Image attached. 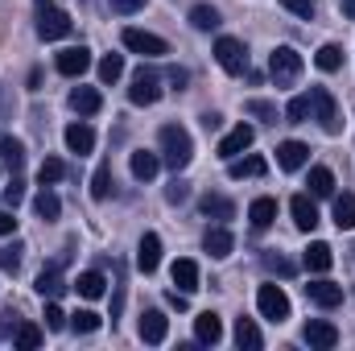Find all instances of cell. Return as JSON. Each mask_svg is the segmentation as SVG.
I'll use <instances>...</instances> for the list:
<instances>
[{
	"instance_id": "cell-1",
	"label": "cell",
	"mask_w": 355,
	"mask_h": 351,
	"mask_svg": "<svg viewBox=\"0 0 355 351\" xmlns=\"http://www.w3.org/2000/svg\"><path fill=\"white\" fill-rule=\"evenodd\" d=\"M157 145H162V162H166L174 174L186 170L190 157H194V141H190V132H186L182 124H166V128L157 132Z\"/></svg>"
},
{
	"instance_id": "cell-2",
	"label": "cell",
	"mask_w": 355,
	"mask_h": 351,
	"mask_svg": "<svg viewBox=\"0 0 355 351\" xmlns=\"http://www.w3.org/2000/svg\"><path fill=\"white\" fill-rule=\"evenodd\" d=\"M268 75H272L277 87L297 83V75H302V54H297L293 46H277V50L268 54Z\"/></svg>"
},
{
	"instance_id": "cell-3",
	"label": "cell",
	"mask_w": 355,
	"mask_h": 351,
	"mask_svg": "<svg viewBox=\"0 0 355 351\" xmlns=\"http://www.w3.org/2000/svg\"><path fill=\"white\" fill-rule=\"evenodd\" d=\"M310 112L318 116V124H322V132H327V137H339V132H343L339 103H335V95H331L327 87H314V91H310Z\"/></svg>"
},
{
	"instance_id": "cell-4",
	"label": "cell",
	"mask_w": 355,
	"mask_h": 351,
	"mask_svg": "<svg viewBox=\"0 0 355 351\" xmlns=\"http://www.w3.org/2000/svg\"><path fill=\"white\" fill-rule=\"evenodd\" d=\"M71 29H75V21H71L67 8H54V4L37 8V37H42V42H62Z\"/></svg>"
},
{
	"instance_id": "cell-5",
	"label": "cell",
	"mask_w": 355,
	"mask_h": 351,
	"mask_svg": "<svg viewBox=\"0 0 355 351\" xmlns=\"http://www.w3.org/2000/svg\"><path fill=\"white\" fill-rule=\"evenodd\" d=\"M120 42H124V50H132V54H141V58H166V54H170L166 37H157V33H149V29H124Z\"/></svg>"
},
{
	"instance_id": "cell-6",
	"label": "cell",
	"mask_w": 355,
	"mask_h": 351,
	"mask_svg": "<svg viewBox=\"0 0 355 351\" xmlns=\"http://www.w3.org/2000/svg\"><path fill=\"white\" fill-rule=\"evenodd\" d=\"M215 62L227 71V75H244L248 71V50L240 37H219L215 42Z\"/></svg>"
},
{
	"instance_id": "cell-7",
	"label": "cell",
	"mask_w": 355,
	"mask_h": 351,
	"mask_svg": "<svg viewBox=\"0 0 355 351\" xmlns=\"http://www.w3.org/2000/svg\"><path fill=\"white\" fill-rule=\"evenodd\" d=\"M128 99H132L137 108H153V103L162 99V79H157L153 71H145V67H141V71L132 75V87H128Z\"/></svg>"
},
{
	"instance_id": "cell-8",
	"label": "cell",
	"mask_w": 355,
	"mask_h": 351,
	"mask_svg": "<svg viewBox=\"0 0 355 351\" xmlns=\"http://www.w3.org/2000/svg\"><path fill=\"white\" fill-rule=\"evenodd\" d=\"M257 310L265 314L268 323H285V318H289V298H285V289H281V285H261Z\"/></svg>"
},
{
	"instance_id": "cell-9",
	"label": "cell",
	"mask_w": 355,
	"mask_h": 351,
	"mask_svg": "<svg viewBox=\"0 0 355 351\" xmlns=\"http://www.w3.org/2000/svg\"><path fill=\"white\" fill-rule=\"evenodd\" d=\"M54 67H58V75L79 79V75H87L91 71V50L87 46H71V50H62V54L54 58Z\"/></svg>"
},
{
	"instance_id": "cell-10",
	"label": "cell",
	"mask_w": 355,
	"mask_h": 351,
	"mask_svg": "<svg viewBox=\"0 0 355 351\" xmlns=\"http://www.w3.org/2000/svg\"><path fill=\"white\" fill-rule=\"evenodd\" d=\"M302 339H306L310 348H318V351H331L335 343H339V327L327 323V318H310L306 331H302Z\"/></svg>"
},
{
	"instance_id": "cell-11",
	"label": "cell",
	"mask_w": 355,
	"mask_h": 351,
	"mask_svg": "<svg viewBox=\"0 0 355 351\" xmlns=\"http://www.w3.org/2000/svg\"><path fill=\"white\" fill-rule=\"evenodd\" d=\"M252 141H257V128H252V124H236V128L219 141V157H223V162H232V157H240Z\"/></svg>"
},
{
	"instance_id": "cell-12",
	"label": "cell",
	"mask_w": 355,
	"mask_h": 351,
	"mask_svg": "<svg viewBox=\"0 0 355 351\" xmlns=\"http://www.w3.org/2000/svg\"><path fill=\"white\" fill-rule=\"evenodd\" d=\"M306 298H310L314 306H322V310H335V306L343 302V285H335V281L318 277V281H310V285H306Z\"/></svg>"
},
{
	"instance_id": "cell-13",
	"label": "cell",
	"mask_w": 355,
	"mask_h": 351,
	"mask_svg": "<svg viewBox=\"0 0 355 351\" xmlns=\"http://www.w3.org/2000/svg\"><path fill=\"white\" fill-rule=\"evenodd\" d=\"M157 264H162V236L157 232H145L141 244H137V268L149 277V273H157Z\"/></svg>"
},
{
	"instance_id": "cell-14",
	"label": "cell",
	"mask_w": 355,
	"mask_h": 351,
	"mask_svg": "<svg viewBox=\"0 0 355 351\" xmlns=\"http://www.w3.org/2000/svg\"><path fill=\"white\" fill-rule=\"evenodd\" d=\"M62 141H67V149L71 153H91L95 149V128H91L87 120H75V124H67V132H62Z\"/></svg>"
},
{
	"instance_id": "cell-15",
	"label": "cell",
	"mask_w": 355,
	"mask_h": 351,
	"mask_svg": "<svg viewBox=\"0 0 355 351\" xmlns=\"http://www.w3.org/2000/svg\"><path fill=\"white\" fill-rule=\"evenodd\" d=\"M289 215H293V223H297L302 232H314V228H318V207H314L310 194H293V198H289Z\"/></svg>"
},
{
	"instance_id": "cell-16",
	"label": "cell",
	"mask_w": 355,
	"mask_h": 351,
	"mask_svg": "<svg viewBox=\"0 0 355 351\" xmlns=\"http://www.w3.org/2000/svg\"><path fill=\"white\" fill-rule=\"evenodd\" d=\"M137 331H141V339H145V343H162V339L170 335V318H166L162 310H145V314H141V323H137Z\"/></svg>"
},
{
	"instance_id": "cell-17",
	"label": "cell",
	"mask_w": 355,
	"mask_h": 351,
	"mask_svg": "<svg viewBox=\"0 0 355 351\" xmlns=\"http://www.w3.org/2000/svg\"><path fill=\"white\" fill-rule=\"evenodd\" d=\"M302 264H306V273H331V264H335V248L331 244H322V240H314L306 252H302Z\"/></svg>"
},
{
	"instance_id": "cell-18",
	"label": "cell",
	"mask_w": 355,
	"mask_h": 351,
	"mask_svg": "<svg viewBox=\"0 0 355 351\" xmlns=\"http://www.w3.org/2000/svg\"><path fill=\"white\" fill-rule=\"evenodd\" d=\"M306 162H310V149H306L302 141H281V145H277V166H281V170L293 174V170H302Z\"/></svg>"
},
{
	"instance_id": "cell-19",
	"label": "cell",
	"mask_w": 355,
	"mask_h": 351,
	"mask_svg": "<svg viewBox=\"0 0 355 351\" xmlns=\"http://www.w3.org/2000/svg\"><path fill=\"white\" fill-rule=\"evenodd\" d=\"M194 339H198V343H207V348H215V343L223 339V323H219V314H215V310H202V314L194 318Z\"/></svg>"
},
{
	"instance_id": "cell-20",
	"label": "cell",
	"mask_w": 355,
	"mask_h": 351,
	"mask_svg": "<svg viewBox=\"0 0 355 351\" xmlns=\"http://www.w3.org/2000/svg\"><path fill=\"white\" fill-rule=\"evenodd\" d=\"M198 211H202L207 219H219V223L236 219V203L223 198V194H202V198H198Z\"/></svg>"
},
{
	"instance_id": "cell-21",
	"label": "cell",
	"mask_w": 355,
	"mask_h": 351,
	"mask_svg": "<svg viewBox=\"0 0 355 351\" xmlns=\"http://www.w3.org/2000/svg\"><path fill=\"white\" fill-rule=\"evenodd\" d=\"M202 248L215 257V261H223V257H232V248H236V236L219 223V228H211L207 236H202Z\"/></svg>"
},
{
	"instance_id": "cell-22",
	"label": "cell",
	"mask_w": 355,
	"mask_h": 351,
	"mask_svg": "<svg viewBox=\"0 0 355 351\" xmlns=\"http://www.w3.org/2000/svg\"><path fill=\"white\" fill-rule=\"evenodd\" d=\"M33 289H37V293H42L46 302H54V298H58V293L67 289V281H62V268H58V264L42 268V273H37V281H33Z\"/></svg>"
},
{
	"instance_id": "cell-23",
	"label": "cell",
	"mask_w": 355,
	"mask_h": 351,
	"mask_svg": "<svg viewBox=\"0 0 355 351\" xmlns=\"http://www.w3.org/2000/svg\"><path fill=\"white\" fill-rule=\"evenodd\" d=\"M128 166H132V178H137V182H153V178H157V170H162V153H149V149H137Z\"/></svg>"
},
{
	"instance_id": "cell-24",
	"label": "cell",
	"mask_w": 355,
	"mask_h": 351,
	"mask_svg": "<svg viewBox=\"0 0 355 351\" xmlns=\"http://www.w3.org/2000/svg\"><path fill=\"white\" fill-rule=\"evenodd\" d=\"M248 219H252V228L257 232H265V228H272V219H277V198H268V194H261L252 207H248Z\"/></svg>"
},
{
	"instance_id": "cell-25",
	"label": "cell",
	"mask_w": 355,
	"mask_h": 351,
	"mask_svg": "<svg viewBox=\"0 0 355 351\" xmlns=\"http://www.w3.org/2000/svg\"><path fill=\"white\" fill-rule=\"evenodd\" d=\"M265 157H232V162H227V178H236V182H240V178H265Z\"/></svg>"
},
{
	"instance_id": "cell-26",
	"label": "cell",
	"mask_w": 355,
	"mask_h": 351,
	"mask_svg": "<svg viewBox=\"0 0 355 351\" xmlns=\"http://www.w3.org/2000/svg\"><path fill=\"white\" fill-rule=\"evenodd\" d=\"M170 277H174V285L182 289V293H194L198 289V264L194 261H174V268H170Z\"/></svg>"
},
{
	"instance_id": "cell-27",
	"label": "cell",
	"mask_w": 355,
	"mask_h": 351,
	"mask_svg": "<svg viewBox=\"0 0 355 351\" xmlns=\"http://www.w3.org/2000/svg\"><path fill=\"white\" fill-rule=\"evenodd\" d=\"M71 108H75L79 116H95V112L103 108V95L95 87H75L71 91Z\"/></svg>"
},
{
	"instance_id": "cell-28",
	"label": "cell",
	"mask_w": 355,
	"mask_h": 351,
	"mask_svg": "<svg viewBox=\"0 0 355 351\" xmlns=\"http://www.w3.org/2000/svg\"><path fill=\"white\" fill-rule=\"evenodd\" d=\"M75 289H79V293H83L87 302H95V298H103V289H107V277H103L99 268H87V273H79Z\"/></svg>"
},
{
	"instance_id": "cell-29",
	"label": "cell",
	"mask_w": 355,
	"mask_h": 351,
	"mask_svg": "<svg viewBox=\"0 0 355 351\" xmlns=\"http://www.w3.org/2000/svg\"><path fill=\"white\" fill-rule=\"evenodd\" d=\"M12 348H21V351L42 348V327L37 323H17L12 327Z\"/></svg>"
},
{
	"instance_id": "cell-30",
	"label": "cell",
	"mask_w": 355,
	"mask_h": 351,
	"mask_svg": "<svg viewBox=\"0 0 355 351\" xmlns=\"http://www.w3.org/2000/svg\"><path fill=\"white\" fill-rule=\"evenodd\" d=\"M33 211H37V219H58L62 215V203H58V194L50 186H42L37 198H33Z\"/></svg>"
},
{
	"instance_id": "cell-31",
	"label": "cell",
	"mask_w": 355,
	"mask_h": 351,
	"mask_svg": "<svg viewBox=\"0 0 355 351\" xmlns=\"http://www.w3.org/2000/svg\"><path fill=\"white\" fill-rule=\"evenodd\" d=\"M310 194L314 198H331L335 194V174L327 166H310Z\"/></svg>"
},
{
	"instance_id": "cell-32",
	"label": "cell",
	"mask_w": 355,
	"mask_h": 351,
	"mask_svg": "<svg viewBox=\"0 0 355 351\" xmlns=\"http://www.w3.org/2000/svg\"><path fill=\"white\" fill-rule=\"evenodd\" d=\"M236 343L248 348V351H257V348H265V335H261V327H257L252 318H240V323H236Z\"/></svg>"
},
{
	"instance_id": "cell-33",
	"label": "cell",
	"mask_w": 355,
	"mask_h": 351,
	"mask_svg": "<svg viewBox=\"0 0 355 351\" xmlns=\"http://www.w3.org/2000/svg\"><path fill=\"white\" fill-rule=\"evenodd\" d=\"M112 194V162H99L95 166V174H91V198L95 203H103Z\"/></svg>"
},
{
	"instance_id": "cell-34",
	"label": "cell",
	"mask_w": 355,
	"mask_h": 351,
	"mask_svg": "<svg viewBox=\"0 0 355 351\" xmlns=\"http://www.w3.org/2000/svg\"><path fill=\"white\" fill-rule=\"evenodd\" d=\"M314 67L318 71H327V75H335L339 67H343V46H335V42H327L318 54H314Z\"/></svg>"
},
{
	"instance_id": "cell-35",
	"label": "cell",
	"mask_w": 355,
	"mask_h": 351,
	"mask_svg": "<svg viewBox=\"0 0 355 351\" xmlns=\"http://www.w3.org/2000/svg\"><path fill=\"white\" fill-rule=\"evenodd\" d=\"M0 157H4V162L12 166V174H17V170L25 166V145H21L17 137H8V132H0Z\"/></svg>"
},
{
	"instance_id": "cell-36",
	"label": "cell",
	"mask_w": 355,
	"mask_h": 351,
	"mask_svg": "<svg viewBox=\"0 0 355 351\" xmlns=\"http://www.w3.org/2000/svg\"><path fill=\"white\" fill-rule=\"evenodd\" d=\"M335 228L339 232H352L355 228V194H339L335 198Z\"/></svg>"
},
{
	"instance_id": "cell-37",
	"label": "cell",
	"mask_w": 355,
	"mask_h": 351,
	"mask_svg": "<svg viewBox=\"0 0 355 351\" xmlns=\"http://www.w3.org/2000/svg\"><path fill=\"white\" fill-rule=\"evenodd\" d=\"M190 25H194L198 33H211V29L219 25V12H215V4H194V8H190Z\"/></svg>"
},
{
	"instance_id": "cell-38",
	"label": "cell",
	"mask_w": 355,
	"mask_h": 351,
	"mask_svg": "<svg viewBox=\"0 0 355 351\" xmlns=\"http://www.w3.org/2000/svg\"><path fill=\"white\" fill-rule=\"evenodd\" d=\"M99 327H103V318H99L95 310H75V314H71V331H75V335H95Z\"/></svg>"
},
{
	"instance_id": "cell-39",
	"label": "cell",
	"mask_w": 355,
	"mask_h": 351,
	"mask_svg": "<svg viewBox=\"0 0 355 351\" xmlns=\"http://www.w3.org/2000/svg\"><path fill=\"white\" fill-rule=\"evenodd\" d=\"M261 264H265V273H272V277H293L297 273V264L289 261V257H281V252H265Z\"/></svg>"
},
{
	"instance_id": "cell-40",
	"label": "cell",
	"mask_w": 355,
	"mask_h": 351,
	"mask_svg": "<svg viewBox=\"0 0 355 351\" xmlns=\"http://www.w3.org/2000/svg\"><path fill=\"white\" fill-rule=\"evenodd\" d=\"M124 75V58L120 54H103L99 58V83H116Z\"/></svg>"
},
{
	"instance_id": "cell-41",
	"label": "cell",
	"mask_w": 355,
	"mask_h": 351,
	"mask_svg": "<svg viewBox=\"0 0 355 351\" xmlns=\"http://www.w3.org/2000/svg\"><path fill=\"white\" fill-rule=\"evenodd\" d=\"M62 178H67V166H62L58 157H46V162L37 166V182H42V186H54V182H62Z\"/></svg>"
},
{
	"instance_id": "cell-42",
	"label": "cell",
	"mask_w": 355,
	"mask_h": 351,
	"mask_svg": "<svg viewBox=\"0 0 355 351\" xmlns=\"http://www.w3.org/2000/svg\"><path fill=\"white\" fill-rule=\"evenodd\" d=\"M285 116H289V124H302L310 116V95H293L289 108H285Z\"/></svg>"
},
{
	"instance_id": "cell-43",
	"label": "cell",
	"mask_w": 355,
	"mask_h": 351,
	"mask_svg": "<svg viewBox=\"0 0 355 351\" xmlns=\"http://www.w3.org/2000/svg\"><path fill=\"white\" fill-rule=\"evenodd\" d=\"M244 108H248V112H252L257 120H265V124H277V108H272L268 99H248Z\"/></svg>"
},
{
	"instance_id": "cell-44",
	"label": "cell",
	"mask_w": 355,
	"mask_h": 351,
	"mask_svg": "<svg viewBox=\"0 0 355 351\" xmlns=\"http://www.w3.org/2000/svg\"><path fill=\"white\" fill-rule=\"evenodd\" d=\"M21 198H25V182L12 174V182L4 186V207H12V211H17V207H21Z\"/></svg>"
},
{
	"instance_id": "cell-45",
	"label": "cell",
	"mask_w": 355,
	"mask_h": 351,
	"mask_svg": "<svg viewBox=\"0 0 355 351\" xmlns=\"http://www.w3.org/2000/svg\"><path fill=\"white\" fill-rule=\"evenodd\" d=\"M62 327H67L62 306H58V302H46V331H62Z\"/></svg>"
},
{
	"instance_id": "cell-46",
	"label": "cell",
	"mask_w": 355,
	"mask_h": 351,
	"mask_svg": "<svg viewBox=\"0 0 355 351\" xmlns=\"http://www.w3.org/2000/svg\"><path fill=\"white\" fill-rule=\"evenodd\" d=\"M0 268H4V273H17V268H21V244L0 248Z\"/></svg>"
},
{
	"instance_id": "cell-47",
	"label": "cell",
	"mask_w": 355,
	"mask_h": 351,
	"mask_svg": "<svg viewBox=\"0 0 355 351\" xmlns=\"http://www.w3.org/2000/svg\"><path fill=\"white\" fill-rule=\"evenodd\" d=\"M293 17H314V8H318V0H281Z\"/></svg>"
},
{
	"instance_id": "cell-48",
	"label": "cell",
	"mask_w": 355,
	"mask_h": 351,
	"mask_svg": "<svg viewBox=\"0 0 355 351\" xmlns=\"http://www.w3.org/2000/svg\"><path fill=\"white\" fill-rule=\"evenodd\" d=\"M186 194H190V186H186V182H182V178H174V182H170V186H166V203H186Z\"/></svg>"
},
{
	"instance_id": "cell-49",
	"label": "cell",
	"mask_w": 355,
	"mask_h": 351,
	"mask_svg": "<svg viewBox=\"0 0 355 351\" xmlns=\"http://www.w3.org/2000/svg\"><path fill=\"white\" fill-rule=\"evenodd\" d=\"M17 232V219H12V207H4L0 211V236H12Z\"/></svg>"
},
{
	"instance_id": "cell-50",
	"label": "cell",
	"mask_w": 355,
	"mask_h": 351,
	"mask_svg": "<svg viewBox=\"0 0 355 351\" xmlns=\"http://www.w3.org/2000/svg\"><path fill=\"white\" fill-rule=\"evenodd\" d=\"M107 4H112L116 12H137V8H141L145 0H107Z\"/></svg>"
},
{
	"instance_id": "cell-51",
	"label": "cell",
	"mask_w": 355,
	"mask_h": 351,
	"mask_svg": "<svg viewBox=\"0 0 355 351\" xmlns=\"http://www.w3.org/2000/svg\"><path fill=\"white\" fill-rule=\"evenodd\" d=\"M219 124H223V116H219V112H207V116H202V128H207V132H215Z\"/></svg>"
},
{
	"instance_id": "cell-52",
	"label": "cell",
	"mask_w": 355,
	"mask_h": 351,
	"mask_svg": "<svg viewBox=\"0 0 355 351\" xmlns=\"http://www.w3.org/2000/svg\"><path fill=\"white\" fill-rule=\"evenodd\" d=\"M339 8H343V17H355V0H339Z\"/></svg>"
},
{
	"instance_id": "cell-53",
	"label": "cell",
	"mask_w": 355,
	"mask_h": 351,
	"mask_svg": "<svg viewBox=\"0 0 355 351\" xmlns=\"http://www.w3.org/2000/svg\"><path fill=\"white\" fill-rule=\"evenodd\" d=\"M46 4H50V0H37V8H46Z\"/></svg>"
}]
</instances>
